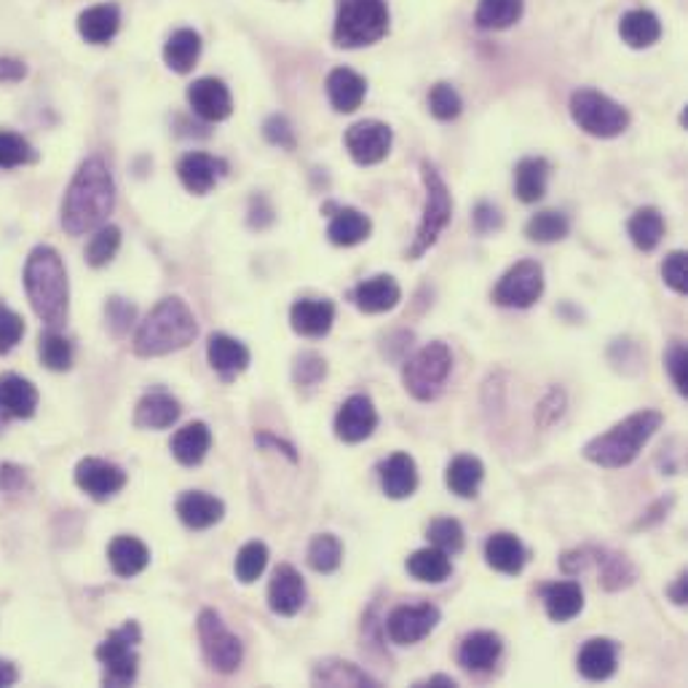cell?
I'll return each instance as SVG.
<instances>
[{"mask_svg":"<svg viewBox=\"0 0 688 688\" xmlns=\"http://www.w3.org/2000/svg\"><path fill=\"white\" fill-rule=\"evenodd\" d=\"M420 177H424L426 204H424V215H420V223H418V234H415L413 247L407 249V254H411L413 260H418L420 254H426L431 247L437 245L442 230L448 228L450 215H453V199H450V191H448V186H444L440 171H437L431 164H420Z\"/></svg>","mask_w":688,"mask_h":688,"instance_id":"cell-8","label":"cell"},{"mask_svg":"<svg viewBox=\"0 0 688 688\" xmlns=\"http://www.w3.org/2000/svg\"><path fill=\"white\" fill-rule=\"evenodd\" d=\"M225 514V503L221 498L204 494V490H188L177 498V518L182 525L193 527V531H206V527L217 525Z\"/></svg>","mask_w":688,"mask_h":688,"instance_id":"cell-21","label":"cell"},{"mask_svg":"<svg viewBox=\"0 0 688 688\" xmlns=\"http://www.w3.org/2000/svg\"><path fill=\"white\" fill-rule=\"evenodd\" d=\"M544 295V269L536 260H520L494 287V304L503 308H531Z\"/></svg>","mask_w":688,"mask_h":688,"instance_id":"cell-11","label":"cell"},{"mask_svg":"<svg viewBox=\"0 0 688 688\" xmlns=\"http://www.w3.org/2000/svg\"><path fill=\"white\" fill-rule=\"evenodd\" d=\"M603 562V586L606 590H621V586L632 584L634 568L627 562V557L621 555H606L597 557Z\"/></svg>","mask_w":688,"mask_h":688,"instance_id":"cell-51","label":"cell"},{"mask_svg":"<svg viewBox=\"0 0 688 688\" xmlns=\"http://www.w3.org/2000/svg\"><path fill=\"white\" fill-rule=\"evenodd\" d=\"M402 300V289L394 276L378 274L372 278H365L354 287V304L365 313H383L391 311Z\"/></svg>","mask_w":688,"mask_h":688,"instance_id":"cell-24","label":"cell"},{"mask_svg":"<svg viewBox=\"0 0 688 688\" xmlns=\"http://www.w3.org/2000/svg\"><path fill=\"white\" fill-rule=\"evenodd\" d=\"M20 680V669L11 662L0 660V686H14Z\"/></svg>","mask_w":688,"mask_h":688,"instance_id":"cell-63","label":"cell"},{"mask_svg":"<svg viewBox=\"0 0 688 688\" xmlns=\"http://www.w3.org/2000/svg\"><path fill=\"white\" fill-rule=\"evenodd\" d=\"M485 466L483 461L474 459V455H455L444 468V485L450 488V494L461 498H474L477 496L479 485H483Z\"/></svg>","mask_w":688,"mask_h":688,"instance_id":"cell-36","label":"cell"},{"mask_svg":"<svg viewBox=\"0 0 688 688\" xmlns=\"http://www.w3.org/2000/svg\"><path fill=\"white\" fill-rule=\"evenodd\" d=\"M118 249H121V230L116 228V225H99L97 230H94L92 241H88L86 247V263L92 265V269H105V265L112 263V258L118 254Z\"/></svg>","mask_w":688,"mask_h":688,"instance_id":"cell-45","label":"cell"},{"mask_svg":"<svg viewBox=\"0 0 688 688\" xmlns=\"http://www.w3.org/2000/svg\"><path fill=\"white\" fill-rule=\"evenodd\" d=\"M0 411L11 418H33L38 411V389L16 372L0 376Z\"/></svg>","mask_w":688,"mask_h":688,"instance_id":"cell-26","label":"cell"},{"mask_svg":"<svg viewBox=\"0 0 688 688\" xmlns=\"http://www.w3.org/2000/svg\"><path fill=\"white\" fill-rule=\"evenodd\" d=\"M440 619H442L440 608L431 606V603L400 606L391 610L389 619H385V632H389L391 643L415 645L435 632V627L440 625Z\"/></svg>","mask_w":688,"mask_h":688,"instance_id":"cell-12","label":"cell"},{"mask_svg":"<svg viewBox=\"0 0 688 688\" xmlns=\"http://www.w3.org/2000/svg\"><path fill=\"white\" fill-rule=\"evenodd\" d=\"M35 162L33 145L14 132H0V169H16Z\"/></svg>","mask_w":688,"mask_h":688,"instance_id":"cell-49","label":"cell"},{"mask_svg":"<svg viewBox=\"0 0 688 688\" xmlns=\"http://www.w3.org/2000/svg\"><path fill=\"white\" fill-rule=\"evenodd\" d=\"M391 127L383 121H359L346 132V147L359 166L381 164L391 151Z\"/></svg>","mask_w":688,"mask_h":688,"instance_id":"cell-13","label":"cell"},{"mask_svg":"<svg viewBox=\"0 0 688 688\" xmlns=\"http://www.w3.org/2000/svg\"><path fill=\"white\" fill-rule=\"evenodd\" d=\"M22 485H25V472H22L20 466L5 464L0 468V490H3V494H14Z\"/></svg>","mask_w":688,"mask_h":688,"instance_id":"cell-60","label":"cell"},{"mask_svg":"<svg viewBox=\"0 0 688 688\" xmlns=\"http://www.w3.org/2000/svg\"><path fill=\"white\" fill-rule=\"evenodd\" d=\"M455 686L459 684H455L450 675H431V678L418 680V684H415V688H455Z\"/></svg>","mask_w":688,"mask_h":688,"instance_id":"cell-62","label":"cell"},{"mask_svg":"<svg viewBox=\"0 0 688 688\" xmlns=\"http://www.w3.org/2000/svg\"><path fill=\"white\" fill-rule=\"evenodd\" d=\"M385 33H389V5H385V0H337L332 38L341 49L372 46Z\"/></svg>","mask_w":688,"mask_h":688,"instance_id":"cell-5","label":"cell"},{"mask_svg":"<svg viewBox=\"0 0 688 688\" xmlns=\"http://www.w3.org/2000/svg\"><path fill=\"white\" fill-rule=\"evenodd\" d=\"M376 426H378V411H376V405H372L370 396H365V394L348 396L335 415L337 440H343L348 444L365 442L367 437L376 431Z\"/></svg>","mask_w":688,"mask_h":688,"instance_id":"cell-15","label":"cell"},{"mask_svg":"<svg viewBox=\"0 0 688 688\" xmlns=\"http://www.w3.org/2000/svg\"><path fill=\"white\" fill-rule=\"evenodd\" d=\"M188 103L193 112L204 121H225L234 112V97L230 88L221 79H199L188 88Z\"/></svg>","mask_w":688,"mask_h":688,"instance_id":"cell-16","label":"cell"},{"mask_svg":"<svg viewBox=\"0 0 688 688\" xmlns=\"http://www.w3.org/2000/svg\"><path fill=\"white\" fill-rule=\"evenodd\" d=\"M381 472V488L383 494L394 501L402 498H411L418 490V466H415L413 455L407 453H394L378 466Z\"/></svg>","mask_w":688,"mask_h":688,"instance_id":"cell-22","label":"cell"},{"mask_svg":"<svg viewBox=\"0 0 688 688\" xmlns=\"http://www.w3.org/2000/svg\"><path fill=\"white\" fill-rule=\"evenodd\" d=\"M308 566H311V571L317 573H335L337 568H341V560H343V544L337 542V536H332V533H319V536L311 538V544H308Z\"/></svg>","mask_w":688,"mask_h":688,"instance_id":"cell-44","label":"cell"},{"mask_svg":"<svg viewBox=\"0 0 688 688\" xmlns=\"http://www.w3.org/2000/svg\"><path fill=\"white\" fill-rule=\"evenodd\" d=\"M195 335H199V322H195L191 306L182 298H164L147 313L145 322H140L132 348L142 359L166 357V354L191 346Z\"/></svg>","mask_w":688,"mask_h":688,"instance_id":"cell-3","label":"cell"},{"mask_svg":"<svg viewBox=\"0 0 688 688\" xmlns=\"http://www.w3.org/2000/svg\"><path fill=\"white\" fill-rule=\"evenodd\" d=\"M25 293L33 311L49 330H59L68 319V271L55 247H35L25 263Z\"/></svg>","mask_w":688,"mask_h":688,"instance_id":"cell-2","label":"cell"},{"mask_svg":"<svg viewBox=\"0 0 688 688\" xmlns=\"http://www.w3.org/2000/svg\"><path fill=\"white\" fill-rule=\"evenodd\" d=\"M619 35L630 49H649V46H654L660 40L662 25L656 20V14H651L645 9H634L621 16Z\"/></svg>","mask_w":688,"mask_h":688,"instance_id":"cell-38","label":"cell"},{"mask_svg":"<svg viewBox=\"0 0 688 688\" xmlns=\"http://www.w3.org/2000/svg\"><path fill=\"white\" fill-rule=\"evenodd\" d=\"M503 643L496 632H472L466 634L459 649V664L468 673H488L501 660Z\"/></svg>","mask_w":688,"mask_h":688,"instance_id":"cell-25","label":"cell"},{"mask_svg":"<svg viewBox=\"0 0 688 688\" xmlns=\"http://www.w3.org/2000/svg\"><path fill=\"white\" fill-rule=\"evenodd\" d=\"M551 166L547 158H523L514 169V193L523 204H536L547 193Z\"/></svg>","mask_w":688,"mask_h":688,"instance_id":"cell-34","label":"cell"},{"mask_svg":"<svg viewBox=\"0 0 688 688\" xmlns=\"http://www.w3.org/2000/svg\"><path fill=\"white\" fill-rule=\"evenodd\" d=\"M426 536H429L431 547L442 549L444 555H459V551H464V544H466V536H464V527H461L459 520L453 518H440L435 520V523L429 525V531H426Z\"/></svg>","mask_w":688,"mask_h":688,"instance_id":"cell-48","label":"cell"},{"mask_svg":"<svg viewBox=\"0 0 688 688\" xmlns=\"http://www.w3.org/2000/svg\"><path fill=\"white\" fill-rule=\"evenodd\" d=\"M525 11V0H479L474 22L483 29H507L518 25Z\"/></svg>","mask_w":688,"mask_h":688,"instance_id":"cell-41","label":"cell"},{"mask_svg":"<svg viewBox=\"0 0 688 688\" xmlns=\"http://www.w3.org/2000/svg\"><path fill=\"white\" fill-rule=\"evenodd\" d=\"M195 630H199L201 654H204V660L212 669H217L221 675H230L239 669L241 660H245V645H241V640L225 627V621L221 619L217 610L212 608L201 610Z\"/></svg>","mask_w":688,"mask_h":688,"instance_id":"cell-10","label":"cell"},{"mask_svg":"<svg viewBox=\"0 0 688 688\" xmlns=\"http://www.w3.org/2000/svg\"><path fill=\"white\" fill-rule=\"evenodd\" d=\"M75 485L94 501H110L127 485V472L103 459H83L75 466Z\"/></svg>","mask_w":688,"mask_h":688,"instance_id":"cell-14","label":"cell"},{"mask_svg":"<svg viewBox=\"0 0 688 688\" xmlns=\"http://www.w3.org/2000/svg\"><path fill=\"white\" fill-rule=\"evenodd\" d=\"M450 370H453V354H450L448 343L435 341L420 348V352H415L405 361V367H402V383H405L407 394L413 400L435 402L442 394Z\"/></svg>","mask_w":688,"mask_h":688,"instance_id":"cell-6","label":"cell"},{"mask_svg":"<svg viewBox=\"0 0 688 688\" xmlns=\"http://www.w3.org/2000/svg\"><path fill=\"white\" fill-rule=\"evenodd\" d=\"M568 230H571V221H568L562 212H538L533 215L525 225V236L536 245H555V241L566 239Z\"/></svg>","mask_w":688,"mask_h":688,"instance_id":"cell-43","label":"cell"},{"mask_svg":"<svg viewBox=\"0 0 688 688\" xmlns=\"http://www.w3.org/2000/svg\"><path fill=\"white\" fill-rule=\"evenodd\" d=\"M263 134H265V140L271 142V145L287 147V151H293L295 147V132L284 116H271L269 121H265Z\"/></svg>","mask_w":688,"mask_h":688,"instance_id":"cell-57","label":"cell"},{"mask_svg":"<svg viewBox=\"0 0 688 688\" xmlns=\"http://www.w3.org/2000/svg\"><path fill=\"white\" fill-rule=\"evenodd\" d=\"M212 448V431L204 420H193V424L182 426L175 437H171V455L177 464L182 466H199L206 459Z\"/></svg>","mask_w":688,"mask_h":688,"instance_id":"cell-29","label":"cell"},{"mask_svg":"<svg viewBox=\"0 0 688 688\" xmlns=\"http://www.w3.org/2000/svg\"><path fill=\"white\" fill-rule=\"evenodd\" d=\"M544 608L551 621L566 625V621L577 619L584 608V590L577 581H557V584L544 586Z\"/></svg>","mask_w":688,"mask_h":688,"instance_id":"cell-33","label":"cell"},{"mask_svg":"<svg viewBox=\"0 0 688 688\" xmlns=\"http://www.w3.org/2000/svg\"><path fill=\"white\" fill-rule=\"evenodd\" d=\"M304 603H306L304 577H300L293 566L282 562V566L274 571V577H271V584H269L271 610H274L276 616L289 619V616H295L300 608H304Z\"/></svg>","mask_w":688,"mask_h":688,"instance_id":"cell-17","label":"cell"},{"mask_svg":"<svg viewBox=\"0 0 688 688\" xmlns=\"http://www.w3.org/2000/svg\"><path fill=\"white\" fill-rule=\"evenodd\" d=\"M664 361H667V370H669V378H673L675 389H678L680 396H686V346L680 341H675L673 346H669L667 357H664Z\"/></svg>","mask_w":688,"mask_h":688,"instance_id":"cell-56","label":"cell"},{"mask_svg":"<svg viewBox=\"0 0 688 688\" xmlns=\"http://www.w3.org/2000/svg\"><path fill=\"white\" fill-rule=\"evenodd\" d=\"M311 680L317 686H370L376 688L378 680L359 669L354 662L343 660H324L313 667Z\"/></svg>","mask_w":688,"mask_h":688,"instance_id":"cell-39","label":"cell"},{"mask_svg":"<svg viewBox=\"0 0 688 688\" xmlns=\"http://www.w3.org/2000/svg\"><path fill=\"white\" fill-rule=\"evenodd\" d=\"M118 27H121V11L118 5L103 3V5H92L79 16V33L86 44L94 46H105L116 38Z\"/></svg>","mask_w":688,"mask_h":688,"instance_id":"cell-30","label":"cell"},{"mask_svg":"<svg viewBox=\"0 0 688 688\" xmlns=\"http://www.w3.org/2000/svg\"><path fill=\"white\" fill-rule=\"evenodd\" d=\"M40 361H44L49 370L64 372L73 367V346H70L68 337L62 332L49 330L44 337H40Z\"/></svg>","mask_w":688,"mask_h":688,"instance_id":"cell-47","label":"cell"},{"mask_svg":"<svg viewBox=\"0 0 688 688\" xmlns=\"http://www.w3.org/2000/svg\"><path fill=\"white\" fill-rule=\"evenodd\" d=\"M450 571H453L450 555H444V551L437 547L418 549L407 557V573H411L413 579L426 581V584H440V581L450 577Z\"/></svg>","mask_w":688,"mask_h":688,"instance_id":"cell-40","label":"cell"},{"mask_svg":"<svg viewBox=\"0 0 688 688\" xmlns=\"http://www.w3.org/2000/svg\"><path fill=\"white\" fill-rule=\"evenodd\" d=\"M630 239L632 245L640 249V252H651V249L660 247L662 236H664V217L656 206H643L630 217Z\"/></svg>","mask_w":688,"mask_h":688,"instance_id":"cell-42","label":"cell"},{"mask_svg":"<svg viewBox=\"0 0 688 688\" xmlns=\"http://www.w3.org/2000/svg\"><path fill=\"white\" fill-rule=\"evenodd\" d=\"M206 359H210L212 370L221 372L223 378L236 376V372H245L249 367V348L236 337L225 335V332H215L206 343Z\"/></svg>","mask_w":688,"mask_h":688,"instance_id":"cell-27","label":"cell"},{"mask_svg":"<svg viewBox=\"0 0 688 688\" xmlns=\"http://www.w3.org/2000/svg\"><path fill=\"white\" fill-rule=\"evenodd\" d=\"M177 175H180V182L186 186V191L204 195L225 175V162L215 156H206V153H188L177 164Z\"/></svg>","mask_w":688,"mask_h":688,"instance_id":"cell-19","label":"cell"},{"mask_svg":"<svg viewBox=\"0 0 688 688\" xmlns=\"http://www.w3.org/2000/svg\"><path fill=\"white\" fill-rule=\"evenodd\" d=\"M108 560L116 577L132 579L147 568V562H151V549L134 536H116L108 547Z\"/></svg>","mask_w":688,"mask_h":688,"instance_id":"cell-32","label":"cell"},{"mask_svg":"<svg viewBox=\"0 0 688 688\" xmlns=\"http://www.w3.org/2000/svg\"><path fill=\"white\" fill-rule=\"evenodd\" d=\"M662 278L673 293L686 295L688 293V269H686V252H669L662 263Z\"/></svg>","mask_w":688,"mask_h":688,"instance_id":"cell-53","label":"cell"},{"mask_svg":"<svg viewBox=\"0 0 688 688\" xmlns=\"http://www.w3.org/2000/svg\"><path fill=\"white\" fill-rule=\"evenodd\" d=\"M669 601H673L675 606H686L688 603V573L686 571L675 579L673 586H669Z\"/></svg>","mask_w":688,"mask_h":688,"instance_id":"cell-61","label":"cell"},{"mask_svg":"<svg viewBox=\"0 0 688 688\" xmlns=\"http://www.w3.org/2000/svg\"><path fill=\"white\" fill-rule=\"evenodd\" d=\"M577 667L581 678L586 680H608L619 667V645L610 638H592L581 645Z\"/></svg>","mask_w":688,"mask_h":688,"instance_id":"cell-20","label":"cell"},{"mask_svg":"<svg viewBox=\"0 0 688 688\" xmlns=\"http://www.w3.org/2000/svg\"><path fill=\"white\" fill-rule=\"evenodd\" d=\"M180 413H182V407L175 396L164 394V391H156V394H145L138 402V411H134V426H138V429L162 431V429H169L171 424H177Z\"/></svg>","mask_w":688,"mask_h":688,"instance_id":"cell-28","label":"cell"},{"mask_svg":"<svg viewBox=\"0 0 688 688\" xmlns=\"http://www.w3.org/2000/svg\"><path fill=\"white\" fill-rule=\"evenodd\" d=\"M201 57V35L195 29H177L169 35V40L164 44V62L166 68H171L175 73L186 75L191 73Z\"/></svg>","mask_w":688,"mask_h":688,"instance_id":"cell-35","label":"cell"},{"mask_svg":"<svg viewBox=\"0 0 688 688\" xmlns=\"http://www.w3.org/2000/svg\"><path fill=\"white\" fill-rule=\"evenodd\" d=\"M142 640L138 621H127L121 630H112L103 643L97 645L94 656L105 664L103 684L105 686H129L138 678L140 656L138 643Z\"/></svg>","mask_w":688,"mask_h":688,"instance_id":"cell-9","label":"cell"},{"mask_svg":"<svg viewBox=\"0 0 688 688\" xmlns=\"http://www.w3.org/2000/svg\"><path fill=\"white\" fill-rule=\"evenodd\" d=\"M289 322L293 330L304 337H324L335 322V304L324 298L295 300L289 308Z\"/></svg>","mask_w":688,"mask_h":688,"instance_id":"cell-18","label":"cell"},{"mask_svg":"<svg viewBox=\"0 0 688 688\" xmlns=\"http://www.w3.org/2000/svg\"><path fill=\"white\" fill-rule=\"evenodd\" d=\"M105 313H108V324L116 335H123L134 322V306L127 304L123 298H110L108 306H105Z\"/></svg>","mask_w":688,"mask_h":688,"instance_id":"cell-55","label":"cell"},{"mask_svg":"<svg viewBox=\"0 0 688 688\" xmlns=\"http://www.w3.org/2000/svg\"><path fill=\"white\" fill-rule=\"evenodd\" d=\"M662 424L664 418L660 411H638L627 415L625 420L610 426L606 435L584 444V459L603 468L630 466L651 437L662 429Z\"/></svg>","mask_w":688,"mask_h":688,"instance_id":"cell-4","label":"cell"},{"mask_svg":"<svg viewBox=\"0 0 688 688\" xmlns=\"http://www.w3.org/2000/svg\"><path fill=\"white\" fill-rule=\"evenodd\" d=\"M27 75L25 62L11 57H0V83H16Z\"/></svg>","mask_w":688,"mask_h":688,"instance_id":"cell-59","label":"cell"},{"mask_svg":"<svg viewBox=\"0 0 688 688\" xmlns=\"http://www.w3.org/2000/svg\"><path fill=\"white\" fill-rule=\"evenodd\" d=\"M367 81L348 68H337L328 75V97L337 112H354L365 103Z\"/></svg>","mask_w":688,"mask_h":688,"instance_id":"cell-31","label":"cell"},{"mask_svg":"<svg viewBox=\"0 0 688 688\" xmlns=\"http://www.w3.org/2000/svg\"><path fill=\"white\" fill-rule=\"evenodd\" d=\"M429 110L437 121H455L464 110V103L450 83H437L429 92Z\"/></svg>","mask_w":688,"mask_h":688,"instance_id":"cell-50","label":"cell"},{"mask_svg":"<svg viewBox=\"0 0 688 688\" xmlns=\"http://www.w3.org/2000/svg\"><path fill=\"white\" fill-rule=\"evenodd\" d=\"M324 376H328V361L319 357V354L306 352L295 359L293 378L298 385H317L319 381H324Z\"/></svg>","mask_w":688,"mask_h":688,"instance_id":"cell-52","label":"cell"},{"mask_svg":"<svg viewBox=\"0 0 688 688\" xmlns=\"http://www.w3.org/2000/svg\"><path fill=\"white\" fill-rule=\"evenodd\" d=\"M370 217L361 215L359 210H352V206H343L332 215L328 236L335 247H357L370 236Z\"/></svg>","mask_w":688,"mask_h":688,"instance_id":"cell-37","label":"cell"},{"mask_svg":"<svg viewBox=\"0 0 688 688\" xmlns=\"http://www.w3.org/2000/svg\"><path fill=\"white\" fill-rule=\"evenodd\" d=\"M265 566H269V547H265L263 542H249L239 549V555H236L234 562L236 579H239L241 584H252V581L263 577Z\"/></svg>","mask_w":688,"mask_h":688,"instance_id":"cell-46","label":"cell"},{"mask_svg":"<svg viewBox=\"0 0 688 688\" xmlns=\"http://www.w3.org/2000/svg\"><path fill=\"white\" fill-rule=\"evenodd\" d=\"M472 221L479 234H494V230L501 228V215H498V210L494 204H479L477 210H474Z\"/></svg>","mask_w":688,"mask_h":688,"instance_id":"cell-58","label":"cell"},{"mask_svg":"<svg viewBox=\"0 0 688 688\" xmlns=\"http://www.w3.org/2000/svg\"><path fill=\"white\" fill-rule=\"evenodd\" d=\"M485 560L488 566L498 573H507V577H518L527 562V549L514 533H494V536L485 542Z\"/></svg>","mask_w":688,"mask_h":688,"instance_id":"cell-23","label":"cell"},{"mask_svg":"<svg viewBox=\"0 0 688 688\" xmlns=\"http://www.w3.org/2000/svg\"><path fill=\"white\" fill-rule=\"evenodd\" d=\"M25 335V319L11 308L0 306V354H9Z\"/></svg>","mask_w":688,"mask_h":688,"instance_id":"cell-54","label":"cell"},{"mask_svg":"<svg viewBox=\"0 0 688 688\" xmlns=\"http://www.w3.org/2000/svg\"><path fill=\"white\" fill-rule=\"evenodd\" d=\"M116 210V182L103 158H86L70 180L62 201V228L83 236L108 223Z\"/></svg>","mask_w":688,"mask_h":688,"instance_id":"cell-1","label":"cell"},{"mask_svg":"<svg viewBox=\"0 0 688 688\" xmlns=\"http://www.w3.org/2000/svg\"><path fill=\"white\" fill-rule=\"evenodd\" d=\"M571 118L581 132L592 138L610 140L619 138L630 129V112L621 108L619 103L606 97L595 88H579L571 97Z\"/></svg>","mask_w":688,"mask_h":688,"instance_id":"cell-7","label":"cell"}]
</instances>
